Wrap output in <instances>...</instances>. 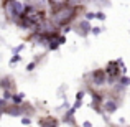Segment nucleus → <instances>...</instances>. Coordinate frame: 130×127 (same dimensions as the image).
Masks as SVG:
<instances>
[{"label": "nucleus", "instance_id": "nucleus-2", "mask_svg": "<svg viewBox=\"0 0 130 127\" xmlns=\"http://www.w3.org/2000/svg\"><path fill=\"white\" fill-rule=\"evenodd\" d=\"M115 106H117V104H115V102L109 101V102H105V106H104V107H105V111H107V112H114L115 109H117V107H115Z\"/></svg>", "mask_w": 130, "mask_h": 127}, {"label": "nucleus", "instance_id": "nucleus-3", "mask_svg": "<svg viewBox=\"0 0 130 127\" xmlns=\"http://www.w3.org/2000/svg\"><path fill=\"white\" fill-rule=\"evenodd\" d=\"M122 84H124V86H127V84H130V79H128V78H122Z\"/></svg>", "mask_w": 130, "mask_h": 127}, {"label": "nucleus", "instance_id": "nucleus-1", "mask_svg": "<svg viewBox=\"0 0 130 127\" xmlns=\"http://www.w3.org/2000/svg\"><path fill=\"white\" fill-rule=\"evenodd\" d=\"M92 76L95 78V81H94L95 84H102V83H104V81H105L104 71H94V73H92Z\"/></svg>", "mask_w": 130, "mask_h": 127}, {"label": "nucleus", "instance_id": "nucleus-4", "mask_svg": "<svg viewBox=\"0 0 130 127\" xmlns=\"http://www.w3.org/2000/svg\"><path fill=\"white\" fill-rule=\"evenodd\" d=\"M95 18H99V20H104V13H102V12L95 13Z\"/></svg>", "mask_w": 130, "mask_h": 127}]
</instances>
